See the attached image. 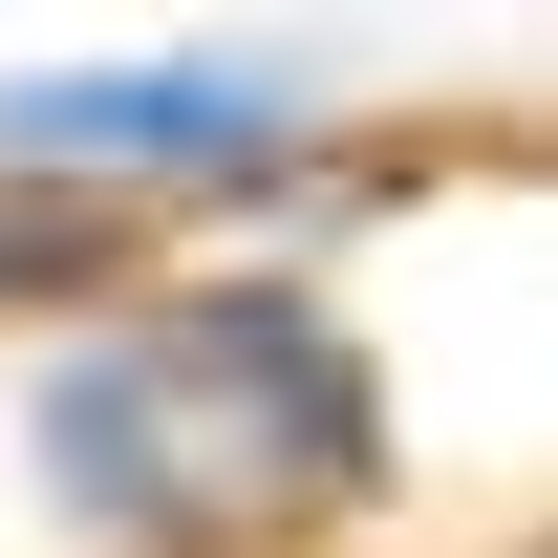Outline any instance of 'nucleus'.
Masks as SVG:
<instances>
[{
	"mask_svg": "<svg viewBox=\"0 0 558 558\" xmlns=\"http://www.w3.org/2000/svg\"><path fill=\"white\" fill-rule=\"evenodd\" d=\"M44 494L130 558H258V537H323L365 473H387V387L323 301L279 279H172L130 323H86L22 409Z\"/></svg>",
	"mask_w": 558,
	"mask_h": 558,
	"instance_id": "obj_1",
	"label": "nucleus"
},
{
	"mask_svg": "<svg viewBox=\"0 0 558 558\" xmlns=\"http://www.w3.org/2000/svg\"><path fill=\"white\" fill-rule=\"evenodd\" d=\"M301 130V65L279 44H215V65H44L0 86V150L22 172H258Z\"/></svg>",
	"mask_w": 558,
	"mask_h": 558,
	"instance_id": "obj_2",
	"label": "nucleus"
},
{
	"mask_svg": "<svg viewBox=\"0 0 558 558\" xmlns=\"http://www.w3.org/2000/svg\"><path fill=\"white\" fill-rule=\"evenodd\" d=\"M86 236H108V215H44V194H0V301H22V279H65Z\"/></svg>",
	"mask_w": 558,
	"mask_h": 558,
	"instance_id": "obj_3",
	"label": "nucleus"
}]
</instances>
